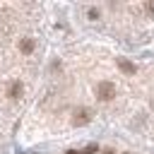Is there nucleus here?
I'll use <instances>...</instances> for the list:
<instances>
[{"label":"nucleus","mask_w":154,"mask_h":154,"mask_svg":"<svg viewBox=\"0 0 154 154\" xmlns=\"http://www.w3.org/2000/svg\"><path fill=\"white\" fill-rule=\"evenodd\" d=\"M147 12H152V14H154V2H147Z\"/></svg>","instance_id":"nucleus-8"},{"label":"nucleus","mask_w":154,"mask_h":154,"mask_svg":"<svg viewBox=\"0 0 154 154\" xmlns=\"http://www.w3.org/2000/svg\"><path fill=\"white\" fill-rule=\"evenodd\" d=\"M34 48H36V41H34V38H22V41H19V51H22L24 55H31Z\"/></svg>","instance_id":"nucleus-4"},{"label":"nucleus","mask_w":154,"mask_h":154,"mask_svg":"<svg viewBox=\"0 0 154 154\" xmlns=\"http://www.w3.org/2000/svg\"><path fill=\"white\" fill-rule=\"evenodd\" d=\"M118 67H120L125 75H135V65H132L130 60H123V58H120V60H118Z\"/></svg>","instance_id":"nucleus-5"},{"label":"nucleus","mask_w":154,"mask_h":154,"mask_svg":"<svg viewBox=\"0 0 154 154\" xmlns=\"http://www.w3.org/2000/svg\"><path fill=\"white\" fill-rule=\"evenodd\" d=\"M22 91H24V84H22L19 79L10 82V87H7V96H10V99H19V96H22Z\"/></svg>","instance_id":"nucleus-3"},{"label":"nucleus","mask_w":154,"mask_h":154,"mask_svg":"<svg viewBox=\"0 0 154 154\" xmlns=\"http://www.w3.org/2000/svg\"><path fill=\"white\" fill-rule=\"evenodd\" d=\"M96 96H99L101 101H111V99L116 96V84L108 82V79L99 82V84H96Z\"/></svg>","instance_id":"nucleus-1"},{"label":"nucleus","mask_w":154,"mask_h":154,"mask_svg":"<svg viewBox=\"0 0 154 154\" xmlns=\"http://www.w3.org/2000/svg\"><path fill=\"white\" fill-rule=\"evenodd\" d=\"M65 154H79V152H75V149H67V152H65Z\"/></svg>","instance_id":"nucleus-9"},{"label":"nucleus","mask_w":154,"mask_h":154,"mask_svg":"<svg viewBox=\"0 0 154 154\" xmlns=\"http://www.w3.org/2000/svg\"><path fill=\"white\" fill-rule=\"evenodd\" d=\"M94 152H96V144H89V147L84 149V154H94Z\"/></svg>","instance_id":"nucleus-7"},{"label":"nucleus","mask_w":154,"mask_h":154,"mask_svg":"<svg viewBox=\"0 0 154 154\" xmlns=\"http://www.w3.org/2000/svg\"><path fill=\"white\" fill-rule=\"evenodd\" d=\"M103 154H116V152H113V149H106V152H103Z\"/></svg>","instance_id":"nucleus-10"},{"label":"nucleus","mask_w":154,"mask_h":154,"mask_svg":"<svg viewBox=\"0 0 154 154\" xmlns=\"http://www.w3.org/2000/svg\"><path fill=\"white\" fill-rule=\"evenodd\" d=\"M89 120H91V111H89V108H77L75 116H72V125H77V128L87 125Z\"/></svg>","instance_id":"nucleus-2"},{"label":"nucleus","mask_w":154,"mask_h":154,"mask_svg":"<svg viewBox=\"0 0 154 154\" xmlns=\"http://www.w3.org/2000/svg\"><path fill=\"white\" fill-rule=\"evenodd\" d=\"M87 17H89V19H99V10H96V7H89Z\"/></svg>","instance_id":"nucleus-6"}]
</instances>
